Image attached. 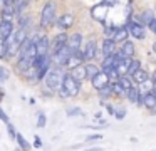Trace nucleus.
Listing matches in <instances>:
<instances>
[{
  "label": "nucleus",
  "mask_w": 156,
  "mask_h": 151,
  "mask_svg": "<svg viewBox=\"0 0 156 151\" xmlns=\"http://www.w3.org/2000/svg\"><path fill=\"white\" fill-rule=\"evenodd\" d=\"M79 89H81V84L76 82L71 77V74H66V76H62L61 87L57 89V94L61 97H76L79 94Z\"/></svg>",
  "instance_id": "1"
},
{
  "label": "nucleus",
  "mask_w": 156,
  "mask_h": 151,
  "mask_svg": "<svg viewBox=\"0 0 156 151\" xmlns=\"http://www.w3.org/2000/svg\"><path fill=\"white\" fill-rule=\"evenodd\" d=\"M55 9H57V5H55V2H52V0H49V2L42 7L41 27L47 29V27H51L52 23H54V20H55Z\"/></svg>",
  "instance_id": "2"
},
{
  "label": "nucleus",
  "mask_w": 156,
  "mask_h": 151,
  "mask_svg": "<svg viewBox=\"0 0 156 151\" xmlns=\"http://www.w3.org/2000/svg\"><path fill=\"white\" fill-rule=\"evenodd\" d=\"M67 34L66 32H61V34H57V35L54 37V40H52L51 44H49V56L51 57H54L55 54L59 52V50L62 49V47H66V44H67Z\"/></svg>",
  "instance_id": "3"
},
{
  "label": "nucleus",
  "mask_w": 156,
  "mask_h": 151,
  "mask_svg": "<svg viewBox=\"0 0 156 151\" xmlns=\"http://www.w3.org/2000/svg\"><path fill=\"white\" fill-rule=\"evenodd\" d=\"M61 81H62V76L57 69H52L45 74V86H47L52 92H57V89L61 87Z\"/></svg>",
  "instance_id": "4"
},
{
  "label": "nucleus",
  "mask_w": 156,
  "mask_h": 151,
  "mask_svg": "<svg viewBox=\"0 0 156 151\" xmlns=\"http://www.w3.org/2000/svg\"><path fill=\"white\" fill-rule=\"evenodd\" d=\"M124 27H126V30H128L129 35H133L134 39H144V37H146V29L143 25H138V23L128 20Z\"/></svg>",
  "instance_id": "5"
},
{
  "label": "nucleus",
  "mask_w": 156,
  "mask_h": 151,
  "mask_svg": "<svg viewBox=\"0 0 156 151\" xmlns=\"http://www.w3.org/2000/svg\"><path fill=\"white\" fill-rule=\"evenodd\" d=\"M14 32V22L10 20H0V44L5 42Z\"/></svg>",
  "instance_id": "6"
},
{
  "label": "nucleus",
  "mask_w": 156,
  "mask_h": 151,
  "mask_svg": "<svg viewBox=\"0 0 156 151\" xmlns=\"http://www.w3.org/2000/svg\"><path fill=\"white\" fill-rule=\"evenodd\" d=\"M81 52H82L84 60H92L96 56H98V44H96V40H89Z\"/></svg>",
  "instance_id": "7"
},
{
  "label": "nucleus",
  "mask_w": 156,
  "mask_h": 151,
  "mask_svg": "<svg viewBox=\"0 0 156 151\" xmlns=\"http://www.w3.org/2000/svg\"><path fill=\"white\" fill-rule=\"evenodd\" d=\"M49 44H51V40H49L47 35H41L39 37V40L34 44L35 45V56H45V54L49 52Z\"/></svg>",
  "instance_id": "8"
},
{
  "label": "nucleus",
  "mask_w": 156,
  "mask_h": 151,
  "mask_svg": "<svg viewBox=\"0 0 156 151\" xmlns=\"http://www.w3.org/2000/svg\"><path fill=\"white\" fill-rule=\"evenodd\" d=\"M84 64V57H82V52L81 50H77V52H72L71 57L67 59V62H66V67H69V69H76V67L82 66Z\"/></svg>",
  "instance_id": "9"
},
{
  "label": "nucleus",
  "mask_w": 156,
  "mask_h": 151,
  "mask_svg": "<svg viewBox=\"0 0 156 151\" xmlns=\"http://www.w3.org/2000/svg\"><path fill=\"white\" fill-rule=\"evenodd\" d=\"M91 82H92V86H94V89H96V91H99V89H102V87L108 86V84H109V79L106 77V74L102 72L101 69H99V72L91 79Z\"/></svg>",
  "instance_id": "10"
},
{
  "label": "nucleus",
  "mask_w": 156,
  "mask_h": 151,
  "mask_svg": "<svg viewBox=\"0 0 156 151\" xmlns=\"http://www.w3.org/2000/svg\"><path fill=\"white\" fill-rule=\"evenodd\" d=\"M81 44H82L81 34H72V35L67 37V44L66 45L71 49V52H77V50H81Z\"/></svg>",
  "instance_id": "11"
},
{
  "label": "nucleus",
  "mask_w": 156,
  "mask_h": 151,
  "mask_svg": "<svg viewBox=\"0 0 156 151\" xmlns=\"http://www.w3.org/2000/svg\"><path fill=\"white\" fill-rule=\"evenodd\" d=\"M126 97L136 106H143V94H141V89H138V87H131L126 92Z\"/></svg>",
  "instance_id": "12"
},
{
  "label": "nucleus",
  "mask_w": 156,
  "mask_h": 151,
  "mask_svg": "<svg viewBox=\"0 0 156 151\" xmlns=\"http://www.w3.org/2000/svg\"><path fill=\"white\" fill-rule=\"evenodd\" d=\"M72 23H74V17H72L71 13H64V15H61L57 19L55 25H57V29H61V30H67V29H71Z\"/></svg>",
  "instance_id": "13"
},
{
  "label": "nucleus",
  "mask_w": 156,
  "mask_h": 151,
  "mask_svg": "<svg viewBox=\"0 0 156 151\" xmlns=\"http://www.w3.org/2000/svg\"><path fill=\"white\" fill-rule=\"evenodd\" d=\"M118 52L121 54L122 57H126V59H131V57L134 56V44H133L131 40H126V42L121 44V47L118 49Z\"/></svg>",
  "instance_id": "14"
},
{
  "label": "nucleus",
  "mask_w": 156,
  "mask_h": 151,
  "mask_svg": "<svg viewBox=\"0 0 156 151\" xmlns=\"http://www.w3.org/2000/svg\"><path fill=\"white\" fill-rule=\"evenodd\" d=\"M71 54H72V52H71V49H69V47L66 45V47H62V49L59 50V52L55 54L54 57H52V59H54L55 62L59 64V66H66V62H67V59L71 57Z\"/></svg>",
  "instance_id": "15"
},
{
  "label": "nucleus",
  "mask_w": 156,
  "mask_h": 151,
  "mask_svg": "<svg viewBox=\"0 0 156 151\" xmlns=\"http://www.w3.org/2000/svg\"><path fill=\"white\" fill-rule=\"evenodd\" d=\"M129 79H131V82H136V84H144V82H148V81H149V74L146 72L144 69H138V70H136V72L133 74L131 77H129Z\"/></svg>",
  "instance_id": "16"
},
{
  "label": "nucleus",
  "mask_w": 156,
  "mask_h": 151,
  "mask_svg": "<svg viewBox=\"0 0 156 151\" xmlns=\"http://www.w3.org/2000/svg\"><path fill=\"white\" fill-rule=\"evenodd\" d=\"M101 52L104 57L108 56H112V54L116 52V44L112 42L111 39H104V42H102V47H101Z\"/></svg>",
  "instance_id": "17"
},
{
  "label": "nucleus",
  "mask_w": 156,
  "mask_h": 151,
  "mask_svg": "<svg viewBox=\"0 0 156 151\" xmlns=\"http://www.w3.org/2000/svg\"><path fill=\"white\" fill-rule=\"evenodd\" d=\"M69 74H71V77L76 81V82L81 84L82 81L86 79V69H84V64H82V66H79V67H76V69H72Z\"/></svg>",
  "instance_id": "18"
},
{
  "label": "nucleus",
  "mask_w": 156,
  "mask_h": 151,
  "mask_svg": "<svg viewBox=\"0 0 156 151\" xmlns=\"http://www.w3.org/2000/svg\"><path fill=\"white\" fill-rule=\"evenodd\" d=\"M128 30H126V27L122 25V27H118V30H116V34H114V37H112V42L114 44H122V42H126V39H128Z\"/></svg>",
  "instance_id": "19"
},
{
  "label": "nucleus",
  "mask_w": 156,
  "mask_h": 151,
  "mask_svg": "<svg viewBox=\"0 0 156 151\" xmlns=\"http://www.w3.org/2000/svg\"><path fill=\"white\" fill-rule=\"evenodd\" d=\"M143 106L148 107L149 111H156V99L151 92H146L144 96H143Z\"/></svg>",
  "instance_id": "20"
},
{
  "label": "nucleus",
  "mask_w": 156,
  "mask_h": 151,
  "mask_svg": "<svg viewBox=\"0 0 156 151\" xmlns=\"http://www.w3.org/2000/svg\"><path fill=\"white\" fill-rule=\"evenodd\" d=\"M29 2H30V0H14V2H12V9H14L15 15H20V13L24 12V9L29 5Z\"/></svg>",
  "instance_id": "21"
},
{
  "label": "nucleus",
  "mask_w": 156,
  "mask_h": 151,
  "mask_svg": "<svg viewBox=\"0 0 156 151\" xmlns=\"http://www.w3.org/2000/svg\"><path fill=\"white\" fill-rule=\"evenodd\" d=\"M15 139H17V144H19V148H20L22 151H29V148H30V143H29V141L24 138V134L17 133V134H15Z\"/></svg>",
  "instance_id": "22"
},
{
  "label": "nucleus",
  "mask_w": 156,
  "mask_h": 151,
  "mask_svg": "<svg viewBox=\"0 0 156 151\" xmlns=\"http://www.w3.org/2000/svg\"><path fill=\"white\" fill-rule=\"evenodd\" d=\"M14 17H15V12H14V9H12V5H5L4 9H2V20H10L12 22Z\"/></svg>",
  "instance_id": "23"
},
{
  "label": "nucleus",
  "mask_w": 156,
  "mask_h": 151,
  "mask_svg": "<svg viewBox=\"0 0 156 151\" xmlns=\"http://www.w3.org/2000/svg\"><path fill=\"white\" fill-rule=\"evenodd\" d=\"M84 69H86V79H92L99 72V67L94 66V64H86Z\"/></svg>",
  "instance_id": "24"
},
{
  "label": "nucleus",
  "mask_w": 156,
  "mask_h": 151,
  "mask_svg": "<svg viewBox=\"0 0 156 151\" xmlns=\"http://www.w3.org/2000/svg\"><path fill=\"white\" fill-rule=\"evenodd\" d=\"M118 84L122 87V91H124V96H126V92H128V91L133 87V84H131V79H129V77H126V76L119 77V79H118Z\"/></svg>",
  "instance_id": "25"
},
{
  "label": "nucleus",
  "mask_w": 156,
  "mask_h": 151,
  "mask_svg": "<svg viewBox=\"0 0 156 151\" xmlns=\"http://www.w3.org/2000/svg\"><path fill=\"white\" fill-rule=\"evenodd\" d=\"M138 69H141V60H131L128 67V72H126V77H131Z\"/></svg>",
  "instance_id": "26"
},
{
  "label": "nucleus",
  "mask_w": 156,
  "mask_h": 151,
  "mask_svg": "<svg viewBox=\"0 0 156 151\" xmlns=\"http://www.w3.org/2000/svg\"><path fill=\"white\" fill-rule=\"evenodd\" d=\"M17 20H19V29H25V27H29V22H30V15H27V13H20V15H17Z\"/></svg>",
  "instance_id": "27"
},
{
  "label": "nucleus",
  "mask_w": 156,
  "mask_h": 151,
  "mask_svg": "<svg viewBox=\"0 0 156 151\" xmlns=\"http://www.w3.org/2000/svg\"><path fill=\"white\" fill-rule=\"evenodd\" d=\"M98 92H99V96H101V97H109V96H112L111 82H109V84H108V86H106V87H102V89H99Z\"/></svg>",
  "instance_id": "28"
},
{
  "label": "nucleus",
  "mask_w": 156,
  "mask_h": 151,
  "mask_svg": "<svg viewBox=\"0 0 156 151\" xmlns=\"http://www.w3.org/2000/svg\"><path fill=\"white\" fill-rule=\"evenodd\" d=\"M116 30H118V27H114V25H108V27H106V29H104L106 39H111V40H112V37H114Z\"/></svg>",
  "instance_id": "29"
},
{
  "label": "nucleus",
  "mask_w": 156,
  "mask_h": 151,
  "mask_svg": "<svg viewBox=\"0 0 156 151\" xmlns=\"http://www.w3.org/2000/svg\"><path fill=\"white\" fill-rule=\"evenodd\" d=\"M45 123H47V117H45V114L41 111V113L37 114V128H41V129H42V128L45 126Z\"/></svg>",
  "instance_id": "30"
},
{
  "label": "nucleus",
  "mask_w": 156,
  "mask_h": 151,
  "mask_svg": "<svg viewBox=\"0 0 156 151\" xmlns=\"http://www.w3.org/2000/svg\"><path fill=\"white\" fill-rule=\"evenodd\" d=\"M9 77H10V72H9L7 67H0V82H4V81H7Z\"/></svg>",
  "instance_id": "31"
},
{
  "label": "nucleus",
  "mask_w": 156,
  "mask_h": 151,
  "mask_svg": "<svg viewBox=\"0 0 156 151\" xmlns=\"http://www.w3.org/2000/svg\"><path fill=\"white\" fill-rule=\"evenodd\" d=\"M67 114L69 116H82V109L81 107H71V109H67Z\"/></svg>",
  "instance_id": "32"
},
{
  "label": "nucleus",
  "mask_w": 156,
  "mask_h": 151,
  "mask_svg": "<svg viewBox=\"0 0 156 151\" xmlns=\"http://www.w3.org/2000/svg\"><path fill=\"white\" fill-rule=\"evenodd\" d=\"M7 131H9V136H10L12 139H15L17 131H15V128H14V124H12V123H7Z\"/></svg>",
  "instance_id": "33"
},
{
  "label": "nucleus",
  "mask_w": 156,
  "mask_h": 151,
  "mask_svg": "<svg viewBox=\"0 0 156 151\" xmlns=\"http://www.w3.org/2000/svg\"><path fill=\"white\" fill-rule=\"evenodd\" d=\"M102 139V134H89V136L87 138H86V141H87V143H89V141H101Z\"/></svg>",
  "instance_id": "34"
},
{
  "label": "nucleus",
  "mask_w": 156,
  "mask_h": 151,
  "mask_svg": "<svg viewBox=\"0 0 156 151\" xmlns=\"http://www.w3.org/2000/svg\"><path fill=\"white\" fill-rule=\"evenodd\" d=\"M0 121H4L5 124H7V123H10V121H9V116L5 114V111L2 109V107H0Z\"/></svg>",
  "instance_id": "35"
},
{
  "label": "nucleus",
  "mask_w": 156,
  "mask_h": 151,
  "mask_svg": "<svg viewBox=\"0 0 156 151\" xmlns=\"http://www.w3.org/2000/svg\"><path fill=\"white\" fill-rule=\"evenodd\" d=\"M114 116L118 117V119H124V116H126V109H119V111H114Z\"/></svg>",
  "instance_id": "36"
},
{
  "label": "nucleus",
  "mask_w": 156,
  "mask_h": 151,
  "mask_svg": "<svg viewBox=\"0 0 156 151\" xmlns=\"http://www.w3.org/2000/svg\"><path fill=\"white\" fill-rule=\"evenodd\" d=\"M34 146L35 148H42V139H41V136H37V134L34 136Z\"/></svg>",
  "instance_id": "37"
},
{
  "label": "nucleus",
  "mask_w": 156,
  "mask_h": 151,
  "mask_svg": "<svg viewBox=\"0 0 156 151\" xmlns=\"http://www.w3.org/2000/svg\"><path fill=\"white\" fill-rule=\"evenodd\" d=\"M106 109H108V113L111 114V116H114V106H111V104H108V106H106Z\"/></svg>",
  "instance_id": "38"
},
{
  "label": "nucleus",
  "mask_w": 156,
  "mask_h": 151,
  "mask_svg": "<svg viewBox=\"0 0 156 151\" xmlns=\"http://www.w3.org/2000/svg\"><path fill=\"white\" fill-rule=\"evenodd\" d=\"M84 151H102V148H89V149H84Z\"/></svg>",
  "instance_id": "39"
},
{
  "label": "nucleus",
  "mask_w": 156,
  "mask_h": 151,
  "mask_svg": "<svg viewBox=\"0 0 156 151\" xmlns=\"http://www.w3.org/2000/svg\"><path fill=\"white\" fill-rule=\"evenodd\" d=\"M149 92H151V94H153V96H154V99H156V86H153V89H151V91H149Z\"/></svg>",
  "instance_id": "40"
},
{
  "label": "nucleus",
  "mask_w": 156,
  "mask_h": 151,
  "mask_svg": "<svg viewBox=\"0 0 156 151\" xmlns=\"http://www.w3.org/2000/svg\"><path fill=\"white\" fill-rule=\"evenodd\" d=\"M12 2H14V0H4L5 5H12Z\"/></svg>",
  "instance_id": "41"
},
{
  "label": "nucleus",
  "mask_w": 156,
  "mask_h": 151,
  "mask_svg": "<svg viewBox=\"0 0 156 151\" xmlns=\"http://www.w3.org/2000/svg\"><path fill=\"white\" fill-rule=\"evenodd\" d=\"M151 77H153V82H156V70L153 72V76H151Z\"/></svg>",
  "instance_id": "42"
},
{
  "label": "nucleus",
  "mask_w": 156,
  "mask_h": 151,
  "mask_svg": "<svg viewBox=\"0 0 156 151\" xmlns=\"http://www.w3.org/2000/svg\"><path fill=\"white\" fill-rule=\"evenodd\" d=\"M153 52H154V54H156V42H154V44H153Z\"/></svg>",
  "instance_id": "43"
},
{
  "label": "nucleus",
  "mask_w": 156,
  "mask_h": 151,
  "mask_svg": "<svg viewBox=\"0 0 156 151\" xmlns=\"http://www.w3.org/2000/svg\"><path fill=\"white\" fill-rule=\"evenodd\" d=\"M2 96H4V91H0V99H2Z\"/></svg>",
  "instance_id": "44"
},
{
  "label": "nucleus",
  "mask_w": 156,
  "mask_h": 151,
  "mask_svg": "<svg viewBox=\"0 0 156 151\" xmlns=\"http://www.w3.org/2000/svg\"><path fill=\"white\" fill-rule=\"evenodd\" d=\"M15 151H22V149H20V148H17V149H15Z\"/></svg>",
  "instance_id": "45"
}]
</instances>
